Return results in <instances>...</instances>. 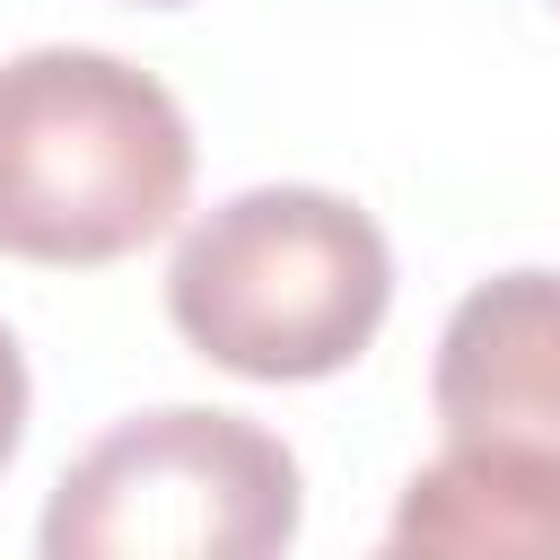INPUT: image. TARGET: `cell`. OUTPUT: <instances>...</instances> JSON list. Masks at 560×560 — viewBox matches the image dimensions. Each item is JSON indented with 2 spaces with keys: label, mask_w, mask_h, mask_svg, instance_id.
I'll return each mask as SVG.
<instances>
[{
  "label": "cell",
  "mask_w": 560,
  "mask_h": 560,
  "mask_svg": "<svg viewBox=\"0 0 560 560\" xmlns=\"http://www.w3.org/2000/svg\"><path fill=\"white\" fill-rule=\"evenodd\" d=\"M18 438H26V359H18V341L0 324V464L18 455Z\"/></svg>",
  "instance_id": "obj_6"
},
{
  "label": "cell",
  "mask_w": 560,
  "mask_h": 560,
  "mask_svg": "<svg viewBox=\"0 0 560 560\" xmlns=\"http://www.w3.org/2000/svg\"><path fill=\"white\" fill-rule=\"evenodd\" d=\"M35 542L52 560H262L298 542V455L245 411H140L61 472Z\"/></svg>",
  "instance_id": "obj_3"
},
{
  "label": "cell",
  "mask_w": 560,
  "mask_h": 560,
  "mask_svg": "<svg viewBox=\"0 0 560 560\" xmlns=\"http://www.w3.org/2000/svg\"><path fill=\"white\" fill-rule=\"evenodd\" d=\"M394 306L385 228L315 184H254L219 201L166 271L175 332L254 385H306L350 368Z\"/></svg>",
  "instance_id": "obj_2"
},
{
  "label": "cell",
  "mask_w": 560,
  "mask_h": 560,
  "mask_svg": "<svg viewBox=\"0 0 560 560\" xmlns=\"http://www.w3.org/2000/svg\"><path fill=\"white\" fill-rule=\"evenodd\" d=\"M394 551H516L560 560V464L516 446H446L394 508Z\"/></svg>",
  "instance_id": "obj_5"
},
{
  "label": "cell",
  "mask_w": 560,
  "mask_h": 560,
  "mask_svg": "<svg viewBox=\"0 0 560 560\" xmlns=\"http://www.w3.org/2000/svg\"><path fill=\"white\" fill-rule=\"evenodd\" d=\"M429 394L446 446H516L560 464V271L481 280L438 332Z\"/></svg>",
  "instance_id": "obj_4"
},
{
  "label": "cell",
  "mask_w": 560,
  "mask_h": 560,
  "mask_svg": "<svg viewBox=\"0 0 560 560\" xmlns=\"http://www.w3.org/2000/svg\"><path fill=\"white\" fill-rule=\"evenodd\" d=\"M192 192L184 105L88 44L0 61V254L88 271L175 228Z\"/></svg>",
  "instance_id": "obj_1"
}]
</instances>
